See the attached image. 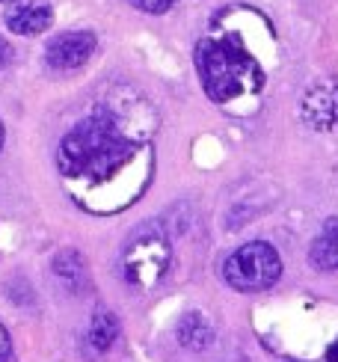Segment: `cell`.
<instances>
[{
    "mask_svg": "<svg viewBox=\"0 0 338 362\" xmlns=\"http://www.w3.org/2000/svg\"><path fill=\"white\" fill-rule=\"evenodd\" d=\"M282 276V259L273 244L267 240H250L238 247L223 262V279L232 291L240 294H258L273 288Z\"/></svg>",
    "mask_w": 338,
    "mask_h": 362,
    "instance_id": "obj_4",
    "label": "cell"
},
{
    "mask_svg": "<svg viewBox=\"0 0 338 362\" xmlns=\"http://www.w3.org/2000/svg\"><path fill=\"white\" fill-rule=\"evenodd\" d=\"M4 21L18 36H39L54 24V9L45 0H18L6 9Z\"/></svg>",
    "mask_w": 338,
    "mask_h": 362,
    "instance_id": "obj_7",
    "label": "cell"
},
{
    "mask_svg": "<svg viewBox=\"0 0 338 362\" xmlns=\"http://www.w3.org/2000/svg\"><path fill=\"white\" fill-rule=\"evenodd\" d=\"M327 362H338V339L330 344V351H327Z\"/></svg>",
    "mask_w": 338,
    "mask_h": 362,
    "instance_id": "obj_15",
    "label": "cell"
},
{
    "mask_svg": "<svg viewBox=\"0 0 338 362\" xmlns=\"http://www.w3.org/2000/svg\"><path fill=\"white\" fill-rule=\"evenodd\" d=\"M0 4H18V0H0Z\"/></svg>",
    "mask_w": 338,
    "mask_h": 362,
    "instance_id": "obj_17",
    "label": "cell"
},
{
    "mask_svg": "<svg viewBox=\"0 0 338 362\" xmlns=\"http://www.w3.org/2000/svg\"><path fill=\"white\" fill-rule=\"evenodd\" d=\"M169 262H173V244L161 226L148 223L140 226L122 250V276L134 288L148 291L166 276Z\"/></svg>",
    "mask_w": 338,
    "mask_h": 362,
    "instance_id": "obj_3",
    "label": "cell"
},
{
    "mask_svg": "<svg viewBox=\"0 0 338 362\" xmlns=\"http://www.w3.org/2000/svg\"><path fill=\"white\" fill-rule=\"evenodd\" d=\"M131 4L140 9V12H148V15H163L175 6V0H131Z\"/></svg>",
    "mask_w": 338,
    "mask_h": 362,
    "instance_id": "obj_12",
    "label": "cell"
},
{
    "mask_svg": "<svg viewBox=\"0 0 338 362\" xmlns=\"http://www.w3.org/2000/svg\"><path fill=\"white\" fill-rule=\"evenodd\" d=\"M116 339H119V318L110 309L98 306L92 312L89 327H86V344L95 354H107L116 344Z\"/></svg>",
    "mask_w": 338,
    "mask_h": 362,
    "instance_id": "obj_10",
    "label": "cell"
},
{
    "mask_svg": "<svg viewBox=\"0 0 338 362\" xmlns=\"http://www.w3.org/2000/svg\"><path fill=\"white\" fill-rule=\"evenodd\" d=\"M309 262H312L315 270L338 274V217H330L324 226H320L317 238L312 240Z\"/></svg>",
    "mask_w": 338,
    "mask_h": 362,
    "instance_id": "obj_9",
    "label": "cell"
},
{
    "mask_svg": "<svg viewBox=\"0 0 338 362\" xmlns=\"http://www.w3.org/2000/svg\"><path fill=\"white\" fill-rule=\"evenodd\" d=\"M175 339L184 351H208L214 348V341H217V329H214V324L205 318L202 312H187L181 315V321L175 324Z\"/></svg>",
    "mask_w": 338,
    "mask_h": 362,
    "instance_id": "obj_8",
    "label": "cell"
},
{
    "mask_svg": "<svg viewBox=\"0 0 338 362\" xmlns=\"http://www.w3.org/2000/svg\"><path fill=\"white\" fill-rule=\"evenodd\" d=\"M196 71L211 101L228 104L258 93L264 83V69L247 51L238 33L208 36L196 45Z\"/></svg>",
    "mask_w": 338,
    "mask_h": 362,
    "instance_id": "obj_2",
    "label": "cell"
},
{
    "mask_svg": "<svg viewBox=\"0 0 338 362\" xmlns=\"http://www.w3.org/2000/svg\"><path fill=\"white\" fill-rule=\"evenodd\" d=\"M288 362H297V359H288Z\"/></svg>",
    "mask_w": 338,
    "mask_h": 362,
    "instance_id": "obj_18",
    "label": "cell"
},
{
    "mask_svg": "<svg viewBox=\"0 0 338 362\" xmlns=\"http://www.w3.org/2000/svg\"><path fill=\"white\" fill-rule=\"evenodd\" d=\"M54 276L66 285L71 294H78L86 285V262L78 250H59L54 255Z\"/></svg>",
    "mask_w": 338,
    "mask_h": 362,
    "instance_id": "obj_11",
    "label": "cell"
},
{
    "mask_svg": "<svg viewBox=\"0 0 338 362\" xmlns=\"http://www.w3.org/2000/svg\"><path fill=\"white\" fill-rule=\"evenodd\" d=\"M6 362H12V359H6Z\"/></svg>",
    "mask_w": 338,
    "mask_h": 362,
    "instance_id": "obj_19",
    "label": "cell"
},
{
    "mask_svg": "<svg viewBox=\"0 0 338 362\" xmlns=\"http://www.w3.org/2000/svg\"><path fill=\"white\" fill-rule=\"evenodd\" d=\"M300 119L317 134H338V81L312 86L300 104Z\"/></svg>",
    "mask_w": 338,
    "mask_h": 362,
    "instance_id": "obj_6",
    "label": "cell"
},
{
    "mask_svg": "<svg viewBox=\"0 0 338 362\" xmlns=\"http://www.w3.org/2000/svg\"><path fill=\"white\" fill-rule=\"evenodd\" d=\"M95 33L92 30H69V33H59L48 42L45 48V63L54 71H74L89 63V57L95 54Z\"/></svg>",
    "mask_w": 338,
    "mask_h": 362,
    "instance_id": "obj_5",
    "label": "cell"
},
{
    "mask_svg": "<svg viewBox=\"0 0 338 362\" xmlns=\"http://www.w3.org/2000/svg\"><path fill=\"white\" fill-rule=\"evenodd\" d=\"M6 359H12V339L6 333V327L0 324V362H6Z\"/></svg>",
    "mask_w": 338,
    "mask_h": 362,
    "instance_id": "obj_13",
    "label": "cell"
},
{
    "mask_svg": "<svg viewBox=\"0 0 338 362\" xmlns=\"http://www.w3.org/2000/svg\"><path fill=\"white\" fill-rule=\"evenodd\" d=\"M146 155L143 137L128 128L116 107H101L74 125L57 148V167L66 181L83 187H104L113 175Z\"/></svg>",
    "mask_w": 338,
    "mask_h": 362,
    "instance_id": "obj_1",
    "label": "cell"
},
{
    "mask_svg": "<svg viewBox=\"0 0 338 362\" xmlns=\"http://www.w3.org/2000/svg\"><path fill=\"white\" fill-rule=\"evenodd\" d=\"M4 140H6V131H4V122H0V148H4Z\"/></svg>",
    "mask_w": 338,
    "mask_h": 362,
    "instance_id": "obj_16",
    "label": "cell"
},
{
    "mask_svg": "<svg viewBox=\"0 0 338 362\" xmlns=\"http://www.w3.org/2000/svg\"><path fill=\"white\" fill-rule=\"evenodd\" d=\"M9 59H12V45H9L4 36H0V69H6Z\"/></svg>",
    "mask_w": 338,
    "mask_h": 362,
    "instance_id": "obj_14",
    "label": "cell"
}]
</instances>
